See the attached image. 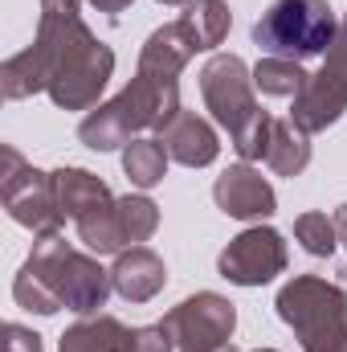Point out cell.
<instances>
[{"label": "cell", "mask_w": 347, "mask_h": 352, "mask_svg": "<svg viewBox=\"0 0 347 352\" xmlns=\"http://www.w3.org/2000/svg\"><path fill=\"white\" fill-rule=\"evenodd\" d=\"M115 74V50L82 21V0H41L37 37L0 66L4 98L49 94L62 111H94Z\"/></svg>", "instance_id": "1"}, {"label": "cell", "mask_w": 347, "mask_h": 352, "mask_svg": "<svg viewBox=\"0 0 347 352\" xmlns=\"http://www.w3.org/2000/svg\"><path fill=\"white\" fill-rule=\"evenodd\" d=\"M110 291H115L110 270H102L94 254L74 250L62 234L37 238L25 266L12 278V299L37 316H58L62 307L78 316H98Z\"/></svg>", "instance_id": "2"}, {"label": "cell", "mask_w": 347, "mask_h": 352, "mask_svg": "<svg viewBox=\"0 0 347 352\" xmlns=\"http://www.w3.org/2000/svg\"><path fill=\"white\" fill-rule=\"evenodd\" d=\"M176 111H180V82L135 70V78L110 102H98L78 123V140L90 152H115V148H127L131 140H139L147 127L160 131Z\"/></svg>", "instance_id": "3"}, {"label": "cell", "mask_w": 347, "mask_h": 352, "mask_svg": "<svg viewBox=\"0 0 347 352\" xmlns=\"http://www.w3.org/2000/svg\"><path fill=\"white\" fill-rule=\"evenodd\" d=\"M274 307L302 352H347V291L339 283L323 274H294L278 291Z\"/></svg>", "instance_id": "4"}, {"label": "cell", "mask_w": 347, "mask_h": 352, "mask_svg": "<svg viewBox=\"0 0 347 352\" xmlns=\"http://www.w3.org/2000/svg\"><path fill=\"white\" fill-rule=\"evenodd\" d=\"M339 21L327 0H274L254 21V45L265 58L307 62L331 50Z\"/></svg>", "instance_id": "5"}, {"label": "cell", "mask_w": 347, "mask_h": 352, "mask_svg": "<svg viewBox=\"0 0 347 352\" xmlns=\"http://www.w3.org/2000/svg\"><path fill=\"white\" fill-rule=\"evenodd\" d=\"M4 156V173H0V192H4V209L16 226L33 230V238H45V234H62L66 226V213L58 205V192H53V173H41L33 168L12 144L0 148Z\"/></svg>", "instance_id": "6"}, {"label": "cell", "mask_w": 347, "mask_h": 352, "mask_svg": "<svg viewBox=\"0 0 347 352\" xmlns=\"http://www.w3.org/2000/svg\"><path fill=\"white\" fill-rule=\"evenodd\" d=\"M200 98L213 111V119L229 131V140H237L250 123L265 115L254 98V70L237 54H213L200 66Z\"/></svg>", "instance_id": "7"}, {"label": "cell", "mask_w": 347, "mask_h": 352, "mask_svg": "<svg viewBox=\"0 0 347 352\" xmlns=\"http://www.w3.org/2000/svg\"><path fill=\"white\" fill-rule=\"evenodd\" d=\"M347 111V25L339 21V37L331 41V50L323 54V66L311 74V82L290 107V123L302 127L307 135L327 131L331 123H339Z\"/></svg>", "instance_id": "8"}, {"label": "cell", "mask_w": 347, "mask_h": 352, "mask_svg": "<svg viewBox=\"0 0 347 352\" xmlns=\"http://www.w3.org/2000/svg\"><path fill=\"white\" fill-rule=\"evenodd\" d=\"M176 336V352H217L233 344L237 332V307L217 291H196L184 303H176L164 316Z\"/></svg>", "instance_id": "9"}, {"label": "cell", "mask_w": 347, "mask_h": 352, "mask_svg": "<svg viewBox=\"0 0 347 352\" xmlns=\"http://www.w3.org/2000/svg\"><path fill=\"white\" fill-rule=\"evenodd\" d=\"M290 263L286 254V238L274 230V226H254V230H241L217 258L221 278L237 283V287H265L274 283Z\"/></svg>", "instance_id": "10"}, {"label": "cell", "mask_w": 347, "mask_h": 352, "mask_svg": "<svg viewBox=\"0 0 347 352\" xmlns=\"http://www.w3.org/2000/svg\"><path fill=\"white\" fill-rule=\"evenodd\" d=\"M213 201L225 217H237V221H261V217H274V209H278L274 184L250 164H233L217 176Z\"/></svg>", "instance_id": "11"}, {"label": "cell", "mask_w": 347, "mask_h": 352, "mask_svg": "<svg viewBox=\"0 0 347 352\" xmlns=\"http://www.w3.org/2000/svg\"><path fill=\"white\" fill-rule=\"evenodd\" d=\"M160 144L168 148V156H172L176 164H184V168H208L221 156V140H217L213 123L200 119L196 111H184V107L160 127Z\"/></svg>", "instance_id": "12"}, {"label": "cell", "mask_w": 347, "mask_h": 352, "mask_svg": "<svg viewBox=\"0 0 347 352\" xmlns=\"http://www.w3.org/2000/svg\"><path fill=\"white\" fill-rule=\"evenodd\" d=\"M196 54H200V45H196L192 29L176 16V21L160 25V29L143 41V50H139V70H147V74H156V78H168V82H180V70H184Z\"/></svg>", "instance_id": "13"}, {"label": "cell", "mask_w": 347, "mask_h": 352, "mask_svg": "<svg viewBox=\"0 0 347 352\" xmlns=\"http://www.w3.org/2000/svg\"><path fill=\"white\" fill-rule=\"evenodd\" d=\"M110 283H115V291H119L127 303H147V299H156V295L164 291L168 266H164V258H160L156 250L131 246V250H123V254L115 258Z\"/></svg>", "instance_id": "14"}, {"label": "cell", "mask_w": 347, "mask_h": 352, "mask_svg": "<svg viewBox=\"0 0 347 352\" xmlns=\"http://www.w3.org/2000/svg\"><path fill=\"white\" fill-rule=\"evenodd\" d=\"M131 328L106 311L98 316H82L78 324H70L58 340V352H127Z\"/></svg>", "instance_id": "15"}, {"label": "cell", "mask_w": 347, "mask_h": 352, "mask_svg": "<svg viewBox=\"0 0 347 352\" xmlns=\"http://www.w3.org/2000/svg\"><path fill=\"white\" fill-rule=\"evenodd\" d=\"M53 192H58V205H62V213L66 217H86L90 209H98V205H110L115 197H110V188H106V180L102 176L86 173V168H58L53 173Z\"/></svg>", "instance_id": "16"}, {"label": "cell", "mask_w": 347, "mask_h": 352, "mask_svg": "<svg viewBox=\"0 0 347 352\" xmlns=\"http://www.w3.org/2000/svg\"><path fill=\"white\" fill-rule=\"evenodd\" d=\"M265 164H270V173L294 180V176L311 164V135L302 127H294L290 119H274L270 148H265Z\"/></svg>", "instance_id": "17"}, {"label": "cell", "mask_w": 347, "mask_h": 352, "mask_svg": "<svg viewBox=\"0 0 347 352\" xmlns=\"http://www.w3.org/2000/svg\"><path fill=\"white\" fill-rule=\"evenodd\" d=\"M168 148L160 144V140H152V135H139V140H131L127 148H123V173L127 180L135 184V188H156L164 176H168Z\"/></svg>", "instance_id": "18"}, {"label": "cell", "mask_w": 347, "mask_h": 352, "mask_svg": "<svg viewBox=\"0 0 347 352\" xmlns=\"http://www.w3.org/2000/svg\"><path fill=\"white\" fill-rule=\"evenodd\" d=\"M180 21L192 29L200 54L204 50H217L229 37V29H233V12H229L225 0H192V4H184V16Z\"/></svg>", "instance_id": "19"}, {"label": "cell", "mask_w": 347, "mask_h": 352, "mask_svg": "<svg viewBox=\"0 0 347 352\" xmlns=\"http://www.w3.org/2000/svg\"><path fill=\"white\" fill-rule=\"evenodd\" d=\"M307 82L311 74L302 70V62H290V58H261L254 66V87L270 98H298Z\"/></svg>", "instance_id": "20"}, {"label": "cell", "mask_w": 347, "mask_h": 352, "mask_svg": "<svg viewBox=\"0 0 347 352\" xmlns=\"http://www.w3.org/2000/svg\"><path fill=\"white\" fill-rule=\"evenodd\" d=\"M160 230V205L143 192H127L119 197V234H123V246H139L147 242L152 234Z\"/></svg>", "instance_id": "21"}, {"label": "cell", "mask_w": 347, "mask_h": 352, "mask_svg": "<svg viewBox=\"0 0 347 352\" xmlns=\"http://www.w3.org/2000/svg\"><path fill=\"white\" fill-rule=\"evenodd\" d=\"M294 238H298L302 250L315 254V258H331L335 246H339L335 217H327V213H298V217H294Z\"/></svg>", "instance_id": "22"}, {"label": "cell", "mask_w": 347, "mask_h": 352, "mask_svg": "<svg viewBox=\"0 0 347 352\" xmlns=\"http://www.w3.org/2000/svg\"><path fill=\"white\" fill-rule=\"evenodd\" d=\"M127 352H176L172 328H168L164 320H160V324H143V328H131Z\"/></svg>", "instance_id": "23"}, {"label": "cell", "mask_w": 347, "mask_h": 352, "mask_svg": "<svg viewBox=\"0 0 347 352\" xmlns=\"http://www.w3.org/2000/svg\"><path fill=\"white\" fill-rule=\"evenodd\" d=\"M4 352H45L41 336L25 324H4Z\"/></svg>", "instance_id": "24"}, {"label": "cell", "mask_w": 347, "mask_h": 352, "mask_svg": "<svg viewBox=\"0 0 347 352\" xmlns=\"http://www.w3.org/2000/svg\"><path fill=\"white\" fill-rule=\"evenodd\" d=\"M90 4H94L98 12H106V16H119V12H127L135 0H90Z\"/></svg>", "instance_id": "25"}, {"label": "cell", "mask_w": 347, "mask_h": 352, "mask_svg": "<svg viewBox=\"0 0 347 352\" xmlns=\"http://www.w3.org/2000/svg\"><path fill=\"white\" fill-rule=\"evenodd\" d=\"M335 230H339V242H344V250H347V205L335 209Z\"/></svg>", "instance_id": "26"}, {"label": "cell", "mask_w": 347, "mask_h": 352, "mask_svg": "<svg viewBox=\"0 0 347 352\" xmlns=\"http://www.w3.org/2000/svg\"><path fill=\"white\" fill-rule=\"evenodd\" d=\"M156 4H192V0H156Z\"/></svg>", "instance_id": "27"}, {"label": "cell", "mask_w": 347, "mask_h": 352, "mask_svg": "<svg viewBox=\"0 0 347 352\" xmlns=\"http://www.w3.org/2000/svg\"><path fill=\"white\" fill-rule=\"evenodd\" d=\"M217 352H241V349L237 344H225V349H217Z\"/></svg>", "instance_id": "28"}, {"label": "cell", "mask_w": 347, "mask_h": 352, "mask_svg": "<svg viewBox=\"0 0 347 352\" xmlns=\"http://www.w3.org/2000/svg\"><path fill=\"white\" fill-rule=\"evenodd\" d=\"M254 352H278V349H254Z\"/></svg>", "instance_id": "29"}, {"label": "cell", "mask_w": 347, "mask_h": 352, "mask_svg": "<svg viewBox=\"0 0 347 352\" xmlns=\"http://www.w3.org/2000/svg\"><path fill=\"white\" fill-rule=\"evenodd\" d=\"M344 25H347V16H344Z\"/></svg>", "instance_id": "30"}]
</instances>
